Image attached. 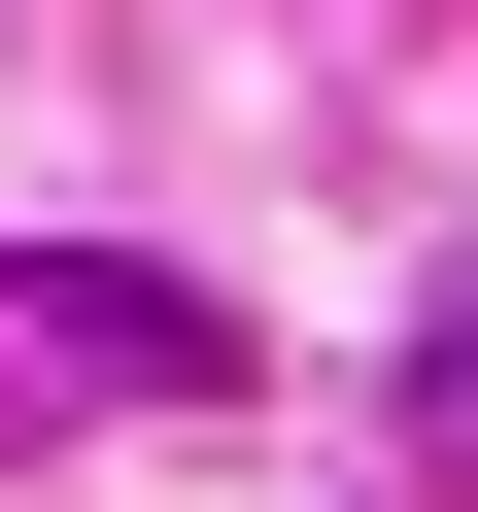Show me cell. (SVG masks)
Here are the masks:
<instances>
[{"label": "cell", "instance_id": "6da1fadb", "mask_svg": "<svg viewBox=\"0 0 478 512\" xmlns=\"http://www.w3.org/2000/svg\"><path fill=\"white\" fill-rule=\"evenodd\" d=\"M0 376H35V410H205V376H239V308H205V274H137V239H35V274H0Z\"/></svg>", "mask_w": 478, "mask_h": 512}]
</instances>
